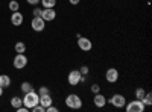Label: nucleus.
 Instances as JSON below:
<instances>
[{"label":"nucleus","instance_id":"nucleus-1","mask_svg":"<svg viewBox=\"0 0 152 112\" xmlns=\"http://www.w3.org/2000/svg\"><path fill=\"white\" fill-rule=\"evenodd\" d=\"M38 102H40V95H38V92H35L34 90L29 91V92H24V95H23V106H26L29 111L35 105H38Z\"/></svg>","mask_w":152,"mask_h":112},{"label":"nucleus","instance_id":"nucleus-2","mask_svg":"<svg viewBox=\"0 0 152 112\" xmlns=\"http://www.w3.org/2000/svg\"><path fill=\"white\" fill-rule=\"evenodd\" d=\"M66 106L70 109H81L82 108V98L78 94H69L66 97Z\"/></svg>","mask_w":152,"mask_h":112},{"label":"nucleus","instance_id":"nucleus-3","mask_svg":"<svg viewBox=\"0 0 152 112\" xmlns=\"http://www.w3.org/2000/svg\"><path fill=\"white\" fill-rule=\"evenodd\" d=\"M125 109H126V112H143L146 109V106L142 100L135 98V100H132V102H126Z\"/></svg>","mask_w":152,"mask_h":112},{"label":"nucleus","instance_id":"nucleus-4","mask_svg":"<svg viewBox=\"0 0 152 112\" xmlns=\"http://www.w3.org/2000/svg\"><path fill=\"white\" fill-rule=\"evenodd\" d=\"M107 103L113 105L114 108L122 109V108H125V105H126V98H125V95H122V94H114L113 97H110L108 100H107Z\"/></svg>","mask_w":152,"mask_h":112},{"label":"nucleus","instance_id":"nucleus-5","mask_svg":"<svg viewBox=\"0 0 152 112\" xmlns=\"http://www.w3.org/2000/svg\"><path fill=\"white\" fill-rule=\"evenodd\" d=\"M82 74H81V71L79 70H72L70 73H69V76H67V82H69V85H72V86H76V85H79L81 82H82Z\"/></svg>","mask_w":152,"mask_h":112},{"label":"nucleus","instance_id":"nucleus-6","mask_svg":"<svg viewBox=\"0 0 152 112\" xmlns=\"http://www.w3.org/2000/svg\"><path fill=\"white\" fill-rule=\"evenodd\" d=\"M78 47L82 52H90L93 48V43H91L90 38H87V36H79L78 38Z\"/></svg>","mask_w":152,"mask_h":112},{"label":"nucleus","instance_id":"nucleus-7","mask_svg":"<svg viewBox=\"0 0 152 112\" xmlns=\"http://www.w3.org/2000/svg\"><path fill=\"white\" fill-rule=\"evenodd\" d=\"M12 64H14V67H15L17 70H23L24 67L28 65V58L24 56V53H17Z\"/></svg>","mask_w":152,"mask_h":112},{"label":"nucleus","instance_id":"nucleus-8","mask_svg":"<svg viewBox=\"0 0 152 112\" xmlns=\"http://www.w3.org/2000/svg\"><path fill=\"white\" fill-rule=\"evenodd\" d=\"M31 27L35 30V32H43L46 29V21L41 18V17H34L32 21H31Z\"/></svg>","mask_w":152,"mask_h":112},{"label":"nucleus","instance_id":"nucleus-9","mask_svg":"<svg viewBox=\"0 0 152 112\" xmlns=\"http://www.w3.org/2000/svg\"><path fill=\"white\" fill-rule=\"evenodd\" d=\"M40 17L44 21H53L56 18V11H55V8H43Z\"/></svg>","mask_w":152,"mask_h":112},{"label":"nucleus","instance_id":"nucleus-10","mask_svg":"<svg viewBox=\"0 0 152 112\" xmlns=\"http://www.w3.org/2000/svg\"><path fill=\"white\" fill-rule=\"evenodd\" d=\"M105 79H107V82H110V83H116L117 80H119V70L117 68H108L107 70V73H105Z\"/></svg>","mask_w":152,"mask_h":112},{"label":"nucleus","instance_id":"nucleus-11","mask_svg":"<svg viewBox=\"0 0 152 112\" xmlns=\"http://www.w3.org/2000/svg\"><path fill=\"white\" fill-rule=\"evenodd\" d=\"M93 103H94L96 108H104V106L107 105V97H105L104 94L97 92V94H94V97H93Z\"/></svg>","mask_w":152,"mask_h":112},{"label":"nucleus","instance_id":"nucleus-12","mask_svg":"<svg viewBox=\"0 0 152 112\" xmlns=\"http://www.w3.org/2000/svg\"><path fill=\"white\" fill-rule=\"evenodd\" d=\"M23 14L20 11H15V12H12V15H11V23L14 24V26H21L23 24Z\"/></svg>","mask_w":152,"mask_h":112},{"label":"nucleus","instance_id":"nucleus-13","mask_svg":"<svg viewBox=\"0 0 152 112\" xmlns=\"http://www.w3.org/2000/svg\"><path fill=\"white\" fill-rule=\"evenodd\" d=\"M38 103H40L41 106H44V108H47L50 105H53V98H52L50 94H44V95H40V102Z\"/></svg>","mask_w":152,"mask_h":112},{"label":"nucleus","instance_id":"nucleus-14","mask_svg":"<svg viewBox=\"0 0 152 112\" xmlns=\"http://www.w3.org/2000/svg\"><path fill=\"white\" fill-rule=\"evenodd\" d=\"M9 85H11V77L8 74H0V86L2 88H8Z\"/></svg>","mask_w":152,"mask_h":112},{"label":"nucleus","instance_id":"nucleus-15","mask_svg":"<svg viewBox=\"0 0 152 112\" xmlns=\"http://www.w3.org/2000/svg\"><path fill=\"white\" fill-rule=\"evenodd\" d=\"M23 105V98L21 97H18V95H14L11 98V106L14 108V109H17V108H20Z\"/></svg>","mask_w":152,"mask_h":112},{"label":"nucleus","instance_id":"nucleus-16","mask_svg":"<svg viewBox=\"0 0 152 112\" xmlns=\"http://www.w3.org/2000/svg\"><path fill=\"white\" fill-rule=\"evenodd\" d=\"M20 90H21V92L24 94V92L32 91V90H34V86H32V83H31V82H23V83H21V86H20Z\"/></svg>","mask_w":152,"mask_h":112},{"label":"nucleus","instance_id":"nucleus-17","mask_svg":"<svg viewBox=\"0 0 152 112\" xmlns=\"http://www.w3.org/2000/svg\"><path fill=\"white\" fill-rule=\"evenodd\" d=\"M24 52H26V44L23 41H18L15 44V53H24Z\"/></svg>","mask_w":152,"mask_h":112},{"label":"nucleus","instance_id":"nucleus-18","mask_svg":"<svg viewBox=\"0 0 152 112\" xmlns=\"http://www.w3.org/2000/svg\"><path fill=\"white\" fill-rule=\"evenodd\" d=\"M40 3L43 5V8H55L56 0H40Z\"/></svg>","mask_w":152,"mask_h":112},{"label":"nucleus","instance_id":"nucleus-19","mask_svg":"<svg viewBox=\"0 0 152 112\" xmlns=\"http://www.w3.org/2000/svg\"><path fill=\"white\" fill-rule=\"evenodd\" d=\"M18 9H20V3L17 2V0H11V2H9V11L11 12H15Z\"/></svg>","mask_w":152,"mask_h":112},{"label":"nucleus","instance_id":"nucleus-20","mask_svg":"<svg viewBox=\"0 0 152 112\" xmlns=\"http://www.w3.org/2000/svg\"><path fill=\"white\" fill-rule=\"evenodd\" d=\"M142 102L145 103V106H151V105H152V94H151V92H146Z\"/></svg>","mask_w":152,"mask_h":112},{"label":"nucleus","instance_id":"nucleus-21","mask_svg":"<svg viewBox=\"0 0 152 112\" xmlns=\"http://www.w3.org/2000/svg\"><path fill=\"white\" fill-rule=\"evenodd\" d=\"M146 91L143 88H137L135 90V98H138V100H143V97H145Z\"/></svg>","mask_w":152,"mask_h":112},{"label":"nucleus","instance_id":"nucleus-22","mask_svg":"<svg viewBox=\"0 0 152 112\" xmlns=\"http://www.w3.org/2000/svg\"><path fill=\"white\" fill-rule=\"evenodd\" d=\"M31 111H34V112H46V108H44V106H41L40 103H38V105H35Z\"/></svg>","mask_w":152,"mask_h":112},{"label":"nucleus","instance_id":"nucleus-23","mask_svg":"<svg viewBox=\"0 0 152 112\" xmlns=\"http://www.w3.org/2000/svg\"><path fill=\"white\" fill-rule=\"evenodd\" d=\"M44 94H50V91H49L47 86H41V88L38 90V95H44Z\"/></svg>","mask_w":152,"mask_h":112},{"label":"nucleus","instance_id":"nucleus-24","mask_svg":"<svg viewBox=\"0 0 152 112\" xmlns=\"http://www.w3.org/2000/svg\"><path fill=\"white\" fill-rule=\"evenodd\" d=\"M90 90H91L93 94H97V92H100V86H99L97 83H93V85L90 86Z\"/></svg>","mask_w":152,"mask_h":112},{"label":"nucleus","instance_id":"nucleus-25","mask_svg":"<svg viewBox=\"0 0 152 112\" xmlns=\"http://www.w3.org/2000/svg\"><path fill=\"white\" fill-rule=\"evenodd\" d=\"M79 71H81V74H82V76H87V74L90 73V68H88L87 65H82V67L79 68Z\"/></svg>","mask_w":152,"mask_h":112},{"label":"nucleus","instance_id":"nucleus-26","mask_svg":"<svg viewBox=\"0 0 152 112\" xmlns=\"http://www.w3.org/2000/svg\"><path fill=\"white\" fill-rule=\"evenodd\" d=\"M41 11H43V8H34L32 15H34V17H40V15H41Z\"/></svg>","mask_w":152,"mask_h":112},{"label":"nucleus","instance_id":"nucleus-27","mask_svg":"<svg viewBox=\"0 0 152 112\" xmlns=\"http://www.w3.org/2000/svg\"><path fill=\"white\" fill-rule=\"evenodd\" d=\"M58 111H59V109H58V108H55L53 105H50V106H47V108H46V112H58Z\"/></svg>","mask_w":152,"mask_h":112},{"label":"nucleus","instance_id":"nucleus-28","mask_svg":"<svg viewBox=\"0 0 152 112\" xmlns=\"http://www.w3.org/2000/svg\"><path fill=\"white\" fill-rule=\"evenodd\" d=\"M15 111H17V112H28L29 109H28L26 106H23V105H21V106H20V108H17Z\"/></svg>","mask_w":152,"mask_h":112},{"label":"nucleus","instance_id":"nucleus-29","mask_svg":"<svg viewBox=\"0 0 152 112\" xmlns=\"http://www.w3.org/2000/svg\"><path fill=\"white\" fill-rule=\"evenodd\" d=\"M26 2L29 5H38V3H40V0H26Z\"/></svg>","mask_w":152,"mask_h":112},{"label":"nucleus","instance_id":"nucleus-30","mask_svg":"<svg viewBox=\"0 0 152 112\" xmlns=\"http://www.w3.org/2000/svg\"><path fill=\"white\" fill-rule=\"evenodd\" d=\"M79 2H81V0H69V3L73 5V6H75V5H79Z\"/></svg>","mask_w":152,"mask_h":112},{"label":"nucleus","instance_id":"nucleus-31","mask_svg":"<svg viewBox=\"0 0 152 112\" xmlns=\"http://www.w3.org/2000/svg\"><path fill=\"white\" fill-rule=\"evenodd\" d=\"M2 95H3V88L0 86V97H2Z\"/></svg>","mask_w":152,"mask_h":112}]
</instances>
